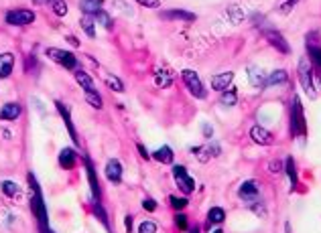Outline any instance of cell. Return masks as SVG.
<instances>
[{"instance_id":"6da1fadb","label":"cell","mask_w":321,"mask_h":233,"mask_svg":"<svg viewBox=\"0 0 321 233\" xmlns=\"http://www.w3.org/2000/svg\"><path fill=\"white\" fill-rule=\"evenodd\" d=\"M29 187L33 191V195H31V209L37 217V221H39V227H41V233H49L47 229V207H45V203H43V195H41V189H39L37 185V179L33 174H29Z\"/></svg>"},{"instance_id":"7a4b0ae2","label":"cell","mask_w":321,"mask_h":233,"mask_svg":"<svg viewBox=\"0 0 321 233\" xmlns=\"http://www.w3.org/2000/svg\"><path fill=\"white\" fill-rule=\"evenodd\" d=\"M297 75H299L301 87H303V91L307 93V98H309V100H315V98H317V89H315V84H313L311 63L307 61V57H303V59L299 61V69H297Z\"/></svg>"},{"instance_id":"3957f363","label":"cell","mask_w":321,"mask_h":233,"mask_svg":"<svg viewBox=\"0 0 321 233\" xmlns=\"http://www.w3.org/2000/svg\"><path fill=\"white\" fill-rule=\"evenodd\" d=\"M291 134L293 136H307V122H305L303 106H301L299 98H295L291 104Z\"/></svg>"},{"instance_id":"277c9868","label":"cell","mask_w":321,"mask_h":233,"mask_svg":"<svg viewBox=\"0 0 321 233\" xmlns=\"http://www.w3.org/2000/svg\"><path fill=\"white\" fill-rule=\"evenodd\" d=\"M47 55L53 59V61H57L59 65H63L65 69H73L77 71V59H75V55L69 53V51H61V49H55V47H49L47 49Z\"/></svg>"},{"instance_id":"5b68a950","label":"cell","mask_w":321,"mask_h":233,"mask_svg":"<svg viewBox=\"0 0 321 233\" xmlns=\"http://www.w3.org/2000/svg\"><path fill=\"white\" fill-rule=\"evenodd\" d=\"M183 81H185L187 89L193 93V98H199V100L206 98V87L202 85V79H199V75H197L195 71L185 69V71H183Z\"/></svg>"},{"instance_id":"8992f818","label":"cell","mask_w":321,"mask_h":233,"mask_svg":"<svg viewBox=\"0 0 321 233\" xmlns=\"http://www.w3.org/2000/svg\"><path fill=\"white\" fill-rule=\"evenodd\" d=\"M173 176H175L177 187L181 189V193H185V195L193 193V189H195V181L191 179L189 174H187L185 167H181V164H177V167H173Z\"/></svg>"},{"instance_id":"52a82bcc","label":"cell","mask_w":321,"mask_h":233,"mask_svg":"<svg viewBox=\"0 0 321 233\" xmlns=\"http://www.w3.org/2000/svg\"><path fill=\"white\" fill-rule=\"evenodd\" d=\"M33 21H35V12H33V10H26V8L10 10L8 15H6V22H8V24H15V26L31 24Z\"/></svg>"},{"instance_id":"ba28073f","label":"cell","mask_w":321,"mask_h":233,"mask_svg":"<svg viewBox=\"0 0 321 233\" xmlns=\"http://www.w3.org/2000/svg\"><path fill=\"white\" fill-rule=\"evenodd\" d=\"M266 41L278 51V53H283V55H289V51H291V47H289V43H287V39L280 35L278 31H266Z\"/></svg>"},{"instance_id":"9c48e42d","label":"cell","mask_w":321,"mask_h":233,"mask_svg":"<svg viewBox=\"0 0 321 233\" xmlns=\"http://www.w3.org/2000/svg\"><path fill=\"white\" fill-rule=\"evenodd\" d=\"M250 138L256 142L258 146H269V144H273V134L266 130V128H262V126H252V128H250Z\"/></svg>"},{"instance_id":"30bf717a","label":"cell","mask_w":321,"mask_h":233,"mask_svg":"<svg viewBox=\"0 0 321 233\" xmlns=\"http://www.w3.org/2000/svg\"><path fill=\"white\" fill-rule=\"evenodd\" d=\"M240 199L246 201V203H252V201H258V185L256 181H246L242 183V187H240Z\"/></svg>"},{"instance_id":"8fae6325","label":"cell","mask_w":321,"mask_h":233,"mask_svg":"<svg viewBox=\"0 0 321 233\" xmlns=\"http://www.w3.org/2000/svg\"><path fill=\"white\" fill-rule=\"evenodd\" d=\"M106 179L110 183L122 181V164H120V160H116V158L108 160V164H106Z\"/></svg>"},{"instance_id":"7c38bea8","label":"cell","mask_w":321,"mask_h":233,"mask_svg":"<svg viewBox=\"0 0 321 233\" xmlns=\"http://www.w3.org/2000/svg\"><path fill=\"white\" fill-rule=\"evenodd\" d=\"M232 79H234V73H232V71L213 75V77H211V87L216 89V91H226V89L232 85Z\"/></svg>"},{"instance_id":"4fadbf2b","label":"cell","mask_w":321,"mask_h":233,"mask_svg":"<svg viewBox=\"0 0 321 233\" xmlns=\"http://www.w3.org/2000/svg\"><path fill=\"white\" fill-rule=\"evenodd\" d=\"M160 19H165V21L193 22L195 21V15H193V12H187V10H165V12H160Z\"/></svg>"},{"instance_id":"5bb4252c","label":"cell","mask_w":321,"mask_h":233,"mask_svg":"<svg viewBox=\"0 0 321 233\" xmlns=\"http://www.w3.org/2000/svg\"><path fill=\"white\" fill-rule=\"evenodd\" d=\"M15 69V55L12 53H2L0 55V79H4Z\"/></svg>"},{"instance_id":"9a60e30c","label":"cell","mask_w":321,"mask_h":233,"mask_svg":"<svg viewBox=\"0 0 321 233\" xmlns=\"http://www.w3.org/2000/svg\"><path fill=\"white\" fill-rule=\"evenodd\" d=\"M55 107H57V112L61 114V118H63V122H65V126H68V130H69V136H71V140H73L75 144H79V138H77V134H75V128H73V124H71V118H69V112H68V107H65L61 102H55Z\"/></svg>"},{"instance_id":"2e32d148","label":"cell","mask_w":321,"mask_h":233,"mask_svg":"<svg viewBox=\"0 0 321 233\" xmlns=\"http://www.w3.org/2000/svg\"><path fill=\"white\" fill-rule=\"evenodd\" d=\"M19 116H21V106L19 104H6V106H2V109H0V120H4V122H12Z\"/></svg>"},{"instance_id":"e0dca14e","label":"cell","mask_w":321,"mask_h":233,"mask_svg":"<svg viewBox=\"0 0 321 233\" xmlns=\"http://www.w3.org/2000/svg\"><path fill=\"white\" fill-rule=\"evenodd\" d=\"M59 167L65 169V170H69V169L75 167V152L71 148H63L59 152Z\"/></svg>"},{"instance_id":"ac0fdd59","label":"cell","mask_w":321,"mask_h":233,"mask_svg":"<svg viewBox=\"0 0 321 233\" xmlns=\"http://www.w3.org/2000/svg\"><path fill=\"white\" fill-rule=\"evenodd\" d=\"M287 84H289V73L285 69H275L266 77V85H287Z\"/></svg>"},{"instance_id":"d6986e66","label":"cell","mask_w":321,"mask_h":233,"mask_svg":"<svg viewBox=\"0 0 321 233\" xmlns=\"http://www.w3.org/2000/svg\"><path fill=\"white\" fill-rule=\"evenodd\" d=\"M104 0H79V8L84 10V15H96V12L102 10Z\"/></svg>"},{"instance_id":"ffe728a7","label":"cell","mask_w":321,"mask_h":233,"mask_svg":"<svg viewBox=\"0 0 321 233\" xmlns=\"http://www.w3.org/2000/svg\"><path fill=\"white\" fill-rule=\"evenodd\" d=\"M86 169H88V179H90V187H92V193L96 197V201L100 199V187H98V176H96V170H93L92 162L86 160Z\"/></svg>"},{"instance_id":"44dd1931","label":"cell","mask_w":321,"mask_h":233,"mask_svg":"<svg viewBox=\"0 0 321 233\" xmlns=\"http://www.w3.org/2000/svg\"><path fill=\"white\" fill-rule=\"evenodd\" d=\"M307 55H309V63L315 67L317 71H321V47L307 45Z\"/></svg>"},{"instance_id":"7402d4cb","label":"cell","mask_w":321,"mask_h":233,"mask_svg":"<svg viewBox=\"0 0 321 233\" xmlns=\"http://www.w3.org/2000/svg\"><path fill=\"white\" fill-rule=\"evenodd\" d=\"M285 172H287L289 181H291V189H295L297 183H299V176H297V169H295V160H293L291 156L285 160Z\"/></svg>"},{"instance_id":"603a6c76","label":"cell","mask_w":321,"mask_h":233,"mask_svg":"<svg viewBox=\"0 0 321 233\" xmlns=\"http://www.w3.org/2000/svg\"><path fill=\"white\" fill-rule=\"evenodd\" d=\"M248 77H250V84L254 87H266V77L262 75L260 69H256V67H250V69H248Z\"/></svg>"},{"instance_id":"cb8c5ba5","label":"cell","mask_w":321,"mask_h":233,"mask_svg":"<svg viewBox=\"0 0 321 233\" xmlns=\"http://www.w3.org/2000/svg\"><path fill=\"white\" fill-rule=\"evenodd\" d=\"M226 219V211L222 209V207H213V209H209V213H207V227L209 225H218V223H222Z\"/></svg>"},{"instance_id":"d4e9b609","label":"cell","mask_w":321,"mask_h":233,"mask_svg":"<svg viewBox=\"0 0 321 233\" xmlns=\"http://www.w3.org/2000/svg\"><path fill=\"white\" fill-rule=\"evenodd\" d=\"M153 156H155V160L163 162V164H173V150H171L169 146H163V148H159V150H157V152H155Z\"/></svg>"},{"instance_id":"484cf974","label":"cell","mask_w":321,"mask_h":233,"mask_svg":"<svg viewBox=\"0 0 321 233\" xmlns=\"http://www.w3.org/2000/svg\"><path fill=\"white\" fill-rule=\"evenodd\" d=\"M82 29L86 31L88 37H96V21L92 15H84L82 17Z\"/></svg>"},{"instance_id":"4316f807","label":"cell","mask_w":321,"mask_h":233,"mask_svg":"<svg viewBox=\"0 0 321 233\" xmlns=\"http://www.w3.org/2000/svg\"><path fill=\"white\" fill-rule=\"evenodd\" d=\"M75 79H77V84L84 87V91H92L93 89V81H92V77L86 71H75Z\"/></svg>"},{"instance_id":"83f0119b","label":"cell","mask_w":321,"mask_h":233,"mask_svg":"<svg viewBox=\"0 0 321 233\" xmlns=\"http://www.w3.org/2000/svg\"><path fill=\"white\" fill-rule=\"evenodd\" d=\"M157 84L160 87H169L173 84V75L169 73V69H159L157 71Z\"/></svg>"},{"instance_id":"f1b7e54d","label":"cell","mask_w":321,"mask_h":233,"mask_svg":"<svg viewBox=\"0 0 321 233\" xmlns=\"http://www.w3.org/2000/svg\"><path fill=\"white\" fill-rule=\"evenodd\" d=\"M222 106H228V107H232V106H236V102H238V95H236V89H232V87H228L224 91V95H222Z\"/></svg>"},{"instance_id":"f546056e","label":"cell","mask_w":321,"mask_h":233,"mask_svg":"<svg viewBox=\"0 0 321 233\" xmlns=\"http://www.w3.org/2000/svg\"><path fill=\"white\" fill-rule=\"evenodd\" d=\"M86 102L92 106V107H102V95L96 91V89H92V91H86Z\"/></svg>"},{"instance_id":"4dcf8cb0","label":"cell","mask_w":321,"mask_h":233,"mask_svg":"<svg viewBox=\"0 0 321 233\" xmlns=\"http://www.w3.org/2000/svg\"><path fill=\"white\" fill-rule=\"evenodd\" d=\"M106 84H108V87L110 89H114V91H118V93H122L124 91V85H122V81H120L116 75H106Z\"/></svg>"},{"instance_id":"1f68e13d","label":"cell","mask_w":321,"mask_h":233,"mask_svg":"<svg viewBox=\"0 0 321 233\" xmlns=\"http://www.w3.org/2000/svg\"><path fill=\"white\" fill-rule=\"evenodd\" d=\"M93 21H98L104 29H112V21H110V15L108 12H104V10H100V12H96L93 15Z\"/></svg>"},{"instance_id":"d6a6232c","label":"cell","mask_w":321,"mask_h":233,"mask_svg":"<svg viewBox=\"0 0 321 233\" xmlns=\"http://www.w3.org/2000/svg\"><path fill=\"white\" fill-rule=\"evenodd\" d=\"M2 193H4L6 197H15V195L19 193V187H17V183H12V181H4V183H2Z\"/></svg>"},{"instance_id":"836d02e7","label":"cell","mask_w":321,"mask_h":233,"mask_svg":"<svg viewBox=\"0 0 321 233\" xmlns=\"http://www.w3.org/2000/svg\"><path fill=\"white\" fill-rule=\"evenodd\" d=\"M169 203H171V207H173V209H177V211H181V209L187 207V199H183V197H175V195H171V197H169Z\"/></svg>"},{"instance_id":"e575fe53","label":"cell","mask_w":321,"mask_h":233,"mask_svg":"<svg viewBox=\"0 0 321 233\" xmlns=\"http://www.w3.org/2000/svg\"><path fill=\"white\" fill-rule=\"evenodd\" d=\"M53 10H55L57 17L68 15V4H65V0H55V2H53Z\"/></svg>"},{"instance_id":"d590c367","label":"cell","mask_w":321,"mask_h":233,"mask_svg":"<svg viewBox=\"0 0 321 233\" xmlns=\"http://www.w3.org/2000/svg\"><path fill=\"white\" fill-rule=\"evenodd\" d=\"M138 233H157V223L153 221H142L138 225Z\"/></svg>"},{"instance_id":"8d00e7d4","label":"cell","mask_w":321,"mask_h":233,"mask_svg":"<svg viewBox=\"0 0 321 233\" xmlns=\"http://www.w3.org/2000/svg\"><path fill=\"white\" fill-rule=\"evenodd\" d=\"M93 213H96V217L100 219V221H102V223H104L106 227H108V217H106V211H104V209L100 207L98 203H96V207H93Z\"/></svg>"},{"instance_id":"74e56055","label":"cell","mask_w":321,"mask_h":233,"mask_svg":"<svg viewBox=\"0 0 321 233\" xmlns=\"http://www.w3.org/2000/svg\"><path fill=\"white\" fill-rule=\"evenodd\" d=\"M175 223H177V227H179L181 231H187V217H185L183 213H177V215H175Z\"/></svg>"},{"instance_id":"f35d334b","label":"cell","mask_w":321,"mask_h":233,"mask_svg":"<svg viewBox=\"0 0 321 233\" xmlns=\"http://www.w3.org/2000/svg\"><path fill=\"white\" fill-rule=\"evenodd\" d=\"M228 12H230V15L234 17V22H240V21H242V19H244V12H242V10H240L238 6H232V8L228 10Z\"/></svg>"},{"instance_id":"ab89813d","label":"cell","mask_w":321,"mask_h":233,"mask_svg":"<svg viewBox=\"0 0 321 233\" xmlns=\"http://www.w3.org/2000/svg\"><path fill=\"white\" fill-rule=\"evenodd\" d=\"M297 2H299V0H287V2H285L283 6H280V12H283V15H289V12H291L293 8H295Z\"/></svg>"},{"instance_id":"60d3db41","label":"cell","mask_w":321,"mask_h":233,"mask_svg":"<svg viewBox=\"0 0 321 233\" xmlns=\"http://www.w3.org/2000/svg\"><path fill=\"white\" fill-rule=\"evenodd\" d=\"M269 170L275 172V174H278L280 170H283V164H280L278 160H271V162H269Z\"/></svg>"},{"instance_id":"b9f144b4","label":"cell","mask_w":321,"mask_h":233,"mask_svg":"<svg viewBox=\"0 0 321 233\" xmlns=\"http://www.w3.org/2000/svg\"><path fill=\"white\" fill-rule=\"evenodd\" d=\"M138 4H142V6H146V8H157L160 2L159 0H137Z\"/></svg>"},{"instance_id":"7bdbcfd3","label":"cell","mask_w":321,"mask_h":233,"mask_svg":"<svg viewBox=\"0 0 321 233\" xmlns=\"http://www.w3.org/2000/svg\"><path fill=\"white\" fill-rule=\"evenodd\" d=\"M142 207H144L146 211H155V209H157V203H155L153 199H144V201H142Z\"/></svg>"},{"instance_id":"ee69618b","label":"cell","mask_w":321,"mask_h":233,"mask_svg":"<svg viewBox=\"0 0 321 233\" xmlns=\"http://www.w3.org/2000/svg\"><path fill=\"white\" fill-rule=\"evenodd\" d=\"M124 225H126V231L130 233V231H132V215H128V217L124 219Z\"/></svg>"},{"instance_id":"f6af8a7d","label":"cell","mask_w":321,"mask_h":233,"mask_svg":"<svg viewBox=\"0 0 321 233\" xmlns=\"http://www.w3.org/2000/svg\"><path fill=\"white\" fill-rule=\"evenodd\" d=\"M138 152H140V156L146 160V158H149V152H146V148L142 146V144H138Z\"/></svg>"},{"instance_id":"bcb514c9","label":"cell","mask_w":321,"mask_h":233,"mask_svg":"<svg viewBox=\"0 0 321 233\" xmlns=\"http://www.w3.org/2000/svg\"><path fill=\"white\" fill-rule=\"evenodd\" d=\"M55 0H35V4H39V6H45V4H53Z\"/></svg>"},{"instance_id":"7dc6e473","label":"cell","mask_w":321,"mask_h":233,"mask_svg":"<svg viewBox=\"0 0 321 233\" xmlns=\"http://www.w3.org/2000/svg\"><path fill=\"white\" fill-rule=\"evenodd\" d=\"M204 132H206V136H207V138H209V136H211V126H204Z\"/></svg>"},{"instance_id":"c3c4849f","label":"cell","mask_w":321,"mask_h":233,"mask_svg":"<svg viewBox=\"0 0 321 233\" xmlns=\"http://www.w3.org/2000/svg\"><path fill=\"white\" fill-rule=\"evenodd\" d=\"M191 233H199V227H193V229H191Z\"/></svg>"},{"instance_id":"681fc988","label":"cell","mask_w":321,"mask_h":233,"mask_svg":"<svg viewBox=\"0 0 321 233\" xmlns=\"http://www.w3.org/2000/svg\"><path fill=\"white\" fill-rule=\"evenodd\" d=\"M213 233H224V231H222V229H216V231H213Z\"/></svg>"},{"instance_id":"f907efd6","label":"cell","mask_w":321,"mask_h":233,"mask_svg":"<svg viewBox=\"0 0 321 233\" xmlns=\"http://www.w3.org/2000/svg\"><path fill=\"white\" fill-rule=\"evenodd\" d=\"M49 233H53V231H49Z\"/></svg>"}]
</instances>
